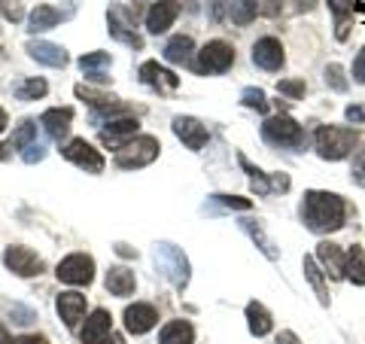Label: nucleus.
<instances>
[{
    "label": "nucleus",
    "instance_id": "f257e3e1",
    "mask_svg": "<svg viewBox=\"0 0 365 344\" xmlns=\"http://www.w3.org/2000/svg\"><path fill=\"white\" fill-rule=\"evenodd\" d=\"M302 220L317 235L338 232L347 220V204L335 192L311 189V192H304V201H302Z\"/></svg>",
    "mask_w": 365,
    "mask_h": 344
},
{
    "label": "nucleus",
    "instance_id": "f03ea898",
    "mask_svg": "<svg viewBox=\"0 0 365 344\" xmlns=\"http://www.w3.org/2000/svg\"><path fill=\"white\" fill-rule=\"evenodd\" d=\"M356 131L353 128H338V125H319L317 134H314V143H317V153L319 158H326V162H341V158H347L353 153V146H356Z\"/></svg>",
    "mask_w": 365,
    "mask_h": 344
},
{
    "label": "nucleus",
    "instance_id": "7ed1b4c3",
    "mask_svg": "<svg viewBox=\"0 0 365 344\" xmlns=\"http://www.w3.org/2000/svg\"><path fill=\"white\" fill-rule=\"evenodd\" d=\"M158 150H162V143H158V137H153V134L131 137V141L122 143V150H116V165L125 171L146 168L158 158Z\"/></svg>",
    "mask_w": 365,
    "mask_h": 344
},
{
    "label": "nucleus",
    "instance_id": "20e7f679",
    "mask_svg": "<svg viewBox=\"0 0 365 344\" xmlns=\"http://www.w3.org/2000/svg\"><path fill=\"white\" fill-rule=\"evenodd\" d=\"M262 137L274 146H289V150H299L304 143V131L302 125L295 122L287 113H277V116H268L265 125H262Z\"/></svg>",
    "mask_w": 365,
    "mask_h": 344
},
{
    "label": "nucleus",
    "instance_id": "39448f33",
    "mask_svg": "<svg viewBox=\"0 0 365 344\" xmlns=\"http://www.w3.org/2000/svg\"><path fill=\"white\" fill-rule=\"evenodd\" d=\"M155 265L162 268V274L177 286V290H186L189 283V259L180 247L174 244H158L155 247Z\"/></svg>",
    "mask_w": 365,
    "mask_h": 344
},
{
    "label": "nucleus",
    "instance_id": "423d86ee",
    "mask_svg": "<svg viewBox=\"0 0 365 344\" xmlns=\"http://www.w3.org/2000/svg\"><path fill=\"white\" fill-rule=\"evenodd\" d=\"M232 64H235V49H232V43H225V40H210V43L198 52L195 71H198V74H225Z\"/></svg>",
    "mask_w": 365,
    "mask_h": 344
},
{
    "label": "nucleus",
    "instance_id": "0eeeda50",
    "mask_svg": "<svg viewBox=\"0 0 365 344\" xmlns=\"http://www.w3.org/2000/svg\"><path fill=\"white\" fill-rule=\"evenodd\" d=\"M61 283H71V286H88L95 280V259L86 256V253H71L67 259L58 262L55 268Z\"/></svg>",
    "mask_w": 365,
    "mask_h": 344
},
{
    "label": "nucleus",
    "instance_id": "6e6552de",
    "mask_svg": "<svg viewBox=\"0 0 365 344\" xmlns=\"http://www.w3.org/2000/svg\"><path fill=\"white\" fill-rule=\"evenodd\" d=\"M4 265L19 274V278H37V274H43V259L34 253L31 247H21V244H13L4 250Z\"/></svg>",
    "mask_w": 365,
    "mask_h": 344
},
{
    "label": "nucleus",
    "instance_id": "1a4fd4ad",
    "mask_svg": "<svg viewBox=\"0 0 365 344\" xmlns=\"http://www.w3.org/2000/svg\"><path fill=\"white\" fill-rule=\"evenodd\" d=\"M61 153H64L67 162H73L76 168L88 171V174H101V171H104V156H101L95 146L86 141V137H73V141L67 143Z\"/></svg>",
    "mask_w": 365,
    "mask_h": 344
},
{
    "label": "nucleus",
    "instance_id": "9d476101",
    "mask_svg": "<svg viewBox=\"0 0 365 344\" xmlns=\"http://www.w3.org/2000/svg\"><path fill=\"white\" fill-rule=\"evenodd\" d=\"M283 61H287V55H283L280 40H274V37L256 40V46H253V64L256 67H262V71H280Z\"/></svg>",
    "mask_w": 365,
    "mask_h": 344
},
{
    "label": "nucleus",
    "instance_id": "9b49d317",
    "mask_svg": "<svg viewBox=\"0 0 365 344\" xmlns=\"http://www.w3.org/2000/svg\"><path fill=\"white\" fill-rule=\"evenodd\" d=\"M155 323H158V311L153 305L134 302L125 308V329H128L131 335H143V332H150Z\"/></svg>",
    "mask_w": 365,
    "mask_h": 344
},
{
    "label": "nucleus",
    "instance_id": "f8f14e48",
    "mask_svg": "<svg viewBox=\"0 0 365 344\" xmlns=\"http://www.w3.org/2000/svg\"><path fill=\"white\" fill-rule=\"evenodd\" d=\"M170 128H174V134L189 146V150L198 153V150H204V146H207V128H204L198 119H192V116H177Z\"/></svg>",
    "mask_w": 365,
    "mask_h": 344
},
{
    "label": "nucleus",
    "instance_id": "ddd939ff",
    "mask_svg": "<svg viewBox=\"0 0 365 344\" xmlns=\"http://www.w3.org/2000/svg\"><path fill=\"white\" fill-rule=\"evenodd\" d=\"M177 16H180L177 0H158V4L150 6V13H146V31L150 34H165L177 21Z\"/></svg>",
    "mask_w": 365,
    "mask_h": 344
},
{
    "label": "nucleus",
    "instance_id": "4468645a",
    "mask_svg": "<svg viewBox=\"0 0 365 344\" xmlns=\"http://www.w3.org/2000/svg\"><path fill=\"white\" fill-rule=\"evenodd\" d=\"M110 335H113V317L104 311V308L91 311V317L86 320L83 332H79V338H83V344H104Z\"/></svg>",
    "mask_w": 365,
    "mask_h": 344
},
{
    "label": "nucleus",
    "instance_id": "2eb2a0df",
    "mask_svg": "<svg viewBox=\"0 0 365 344\" xmlns=\"http://www.w3.org/2000/svg\"><path fill=\"white\" fill-rule=\"evenodd\" d=\"M140 79H143L146 86H153L155 91H174L180 86V76L165 71L158 61H143L140 64Z\"/></svg>",
    "mask_w": 365,
    "mask_h": 344
},
{
    "label": "nucleus",
    "instance_id": "dca6fc26",
    "mask_svg": "<svg viewBox=\"0 0 365 344\" xmlns=\"http://www.w3.org/2000/svg\"><path fill=\"white\" fill-rule=\"evenodd\" d=\"M71 122H73V110L71 107H52V110H46L40 116V125L46 128V134H49L52 141H61V137L71 131Z\"/></svg>",
    "mask_w": 365,
    "mask_h": 344
},
{
    "label": "nucleus",
    "instance_id": "f3484780",
    "mask_svg": "<svg viewBox=\"0 0 365 344\" xmlns=\"http://www.w3.org/2000/svg\"><path fill=\"white\" fill-rule=\"evenodd\" d=\"M28 55L34 61H40L46 67H64L67 64V52L61 49V46H55V43H46V40H31L28 46Z\"/></svg>",
    "mask_w": 365,
    "mask_h": 344
},
{
    "label": "nucleus",
    "instance_id": "a211bd4d",
    "mask_svg": "<svg viewBox=\"0 0 365 344\" xmlns=\"http://www.w3.org/2000/svg\"><path fill=\"white\" fill-rule=\"evenodd\" d=\"M107 125L110 128L101 131V141H104L107 146H116V150H122V137H137V128H140V122H137L134 116L110 119Z\"/></svg>",
    "mask_w": 365,
    "mask_h": 344
},
{
    "label": "nucleus",
    "instance_id": "6ab92c4d",
    "mask_svg": "<svg viewBox=\"0 0 365 344\" xmlns=\"http://www.w3.org/2000/svg\"><path fill=\"white\" fill-rule=\"evenodd\" d=\"M55 308H58V314L64 320V326L67 329H73L79 320L86 317V295H79V293H61L58 295V302H55Z\"/></svg>",
    "mask_w": 365,
    "mask_h": 344
},
{
    "label": "nucleus",
    "instance_id": "aec40b11",
    "mask_svg": "<svg viewBox=\"0 0 365 344\" xmlns=\"http://www.w3.org/2000/svg\"><path fill=\"white\" fill-rule=\"evenodd\" d=\"M317 262H323V268L329 271V278H335V280L344 278L347 253H341L338 244H329V241H323V244L317 247Z\"/></svg>",
    "mask_w": 365,
    "mask_h": 344
},
{
    "label": "nucleus",
    "instance_id": "412c9836",
    "mask_svg": "<svg viewBox=\"0 0 365 344\" xmlns=\"http://www.w3.org/2000/svg\"><path fill=\"white\" fill-rule=\"evenodd\" d=\"M110 64H113L110 52H88V55L79 59V67H83V74L91 79V83H107V79H110L107 76Z\"/></svg>",
    "mask_w": 365,
    "mask_h": 344
},
{
    "label": "nucleus",
    "instance_id": "4be33fe9",
    "mask_svg": "<svg viewBox=\"0 0 365 344\" xmlns=\"http://www.w3.org/2000/svg\"><path fill=\"white\" fill-rule=\"evenodd\" d=\"M134 286H137L134 271H128L125 265H116V268H110V271H107V290H110L113 295H119V299L131 295V293H134Z\"/></svg>",
    "mask_w": 365,
    "mask_h": 344
},
{
    "label": "nucleus",
    "instance_id": "5701e85b",
    "mask_svg": "<svg viewBox=\"0 0 365 344\" xmlns=\"http://www.w3.org/2000/svg\"><path fill=\"white\" fill-rule=\"evenodd\" d=\"M247 326H250V332H253L256 338L268 335V332L274 329V320H271L268 308L262 305V302H250L247 305Z\"/></svg>",
    "mask_w": 365,
    "mask_h": 344
},
{
    "label": "nucleus",
    "instance_id": "b1692460",
    "mask_svg": "<svg viewBox=\"0 0 365 344\" xmlns=\"http://www.w3.org/2000/svg\"><path fill=\"white\" fill-rule=\"evenodd\" d=\"M192 52H195V43L186 34H177V37H170L168 46H165V61L170 64H186L192 61Z\"/></svg>",
    "mask_w": 365,
    "mask_h": 344
},
{
    "label": "nucleus",
    "instance_id": "393cba45",
    "mask_svg": "<svg viewBox=\"0 0 365 344\" xmlns=\"http://www.w3.org/2000/svg\"><path fill=\"white\" fill-rule=\"evenodd\" d=\"M195 341V329L189 320H170L158 335V344H192Z\"/></svg>",
    "mask_w": 365,
    "mask_h": 344
},
{
    "label": "nucleus",
    "instance_id": "a878e982",
    "mask_svg": "<svg viewBox=\"0 0 365 344\" xmlns=\"http://www.w3.org/2000/svg\"><path fill=\"white\" fill-rule=\"evenodd\" d=\"M302 268H304V278H307V283L314 286V293H317L319 305H323V308H329V290H326V278H323V271H319V265H317V256H304Z\"/></svg>",
    "mask_w": 365,
    "mask_h": 344
},
{
    "label": "nucleus",
    "instance_id": "bb28decb",
    "mask_svg": "<svg viewBox=\"0 0 365 344\" xmlns=\"http://www.w3.org/2000/svg\"><path fill=\"white\" fill-rule=\"evenodd\" d=\"M329 9L335 13V37L347 40L350 34V16H353V0H329Z\"/></svg>",
    "mask_w": 365,
    "mask_h": 344
},
{
    "label": "nucleus",
    "instance_id": "cd10ccee",
    "mask_svg": "<svg viewBox=\"0 0 365 344\" xmlns=\"http://www.w3.org/2000/svg\"><path fill=\"white\" fill-rule=\"evenodd\" d=\"M58 21H61V13H58L55 6H37V9L31 13V21H28L31 28H28V31H31V34H43V31L55 28Z\"/></svg>",
    "mask_w": 365,
    "mask_h": 344
},
{
    "label": "nucleus",
    "instance_id": "c85d7f7f",
    "mask_svg": "<svg viewBox=\"0 0 365 344\" xmlns=\"http://www.w3.org/2000/svg\"><path fill=\"white\" fill-rule=\"evenodd\" d=\"M241 228H244V232H247L250 238L256 241V247H259L262 253H265L271 262L277 259V250H274V241L265 235V228H262V223H256V220H241Z\"/></svg>",
    "mask_w": 365,
    "mask_h": 344
},
{
    "label": "nucleus",
    "instance_id": "c756f323",
    "mask_svg": "<svg viewBox=\"0 0 365 344\" xmlns=\"http://www.w3.org/2000/svg\"><path fill=\"white\" fill-rule=\"evenodd\" d=\"M344 278L353 280L356 286H365V253H362V247H350V250H347Z\"/></svg>",
    "mask_w": 365,
    "mask_h": 344
},
{
    "label": "nucleus",
    "instance_id": "7c9ffc66",
    "mask_svg": "<svg viewBox=\"0 0 365 344\" xmlns=\"http://www.w3.org/2000/svg\"><path fill=\"white\" fill-rule=\"evenodd\" d=\"M131 28V21H119V16L116 13H110V34L116 40H122V43H128L131 49H143V37L140 34H134V31H128Z\"/></svg>",
    "mask_w": 365,
    "mask_h": 344
},
{
    "label": "nucleus",
    "instance_id": "2f4dec72",
    "mask_svg": "<svg viewBox=\"0 0 365 344\" xmlns=\"http://www.w3.org/2000/svg\"><path fill=\"white\" fill-rule=\"evenodd\" d=\"M232 21L235 25H250L259 13V0H232Z\"/></svg>",
    "mask_w": 365,
    "mask_h": 344
},
{
    "label": "nucleus",
    "instance_id": "473e14b6",
    "mask_svg": "<svg viewBox=\"0 0 365 344\" xmlns=\"http://www.w3.org/2000/svg\"><path fill=\"white\" fill-rule=\"evenodd\" d=\"M34 137H37V122L34 119H25L16 128V134L9 137V150H28V146L34 143Z\"/></svg>",
    "mask_w": 365,
    "mask_h": 344
},
{
    "label": "nucleus",
    "instance_id": "72a5a7b5",
    "mask_svg": "<svg viewBox=\"0 0 365 344\" xmlns=\"http://www.w3.org/2000/svg\"><path fill=\"white\" fill-rule=\"evenodd\" d=\"M237 162H241V168L250 174V183H253V189H256L259 195H271V192H274L271 180H268L265 174H262V171H259L256 165H250V158H247V156H237Z\"/></svg>",
    "mask_w": 365,
    "mask_h": 344
},
{
    "label": "nucleus",
    "instance_id": "f704fd0d",
    "mask_svg": "<svg viewBox=\"0 0 365 344\" xmlns=\"http://www.w3.org/2000/svg\"><path fill=\"white\" fill-rule=\"evenodd\" d=\"M46 91H49L46 79H25V83L16 86V98L19 101H37V98L46 95Z\"/></svg>",
    "mask_w": 365,
    "mask_h": 344
},
{
    "label": "nucleus",
    "instance_id": "c9c22d12",
    "mask_svg": "<svg viewBox=\"0 0 365 344\" xmlns=\"http://www.w3.org/2000/svg\"><path fill=\"white\" fill-rule=\"evenodd\" d=\"M326 86L332 88V91H347V76H344V67L341 64H329L326 67Z\"/></svg>",
    "mask_w": 365,
    "mask_h": 344
},
{
    "label": "nucleus",
    "instance_id": "e433bc0d",
    "mask_svg": "<svg viewBox=\"0 0 365 344\" xmlns=\"http://www.w3.org/2000/svg\"><path fill=\"white\" fill-rule=\"evenodd\" d=\"M241 101H244V107H250V110L268 113V101H265V91H262V88H244Z\"/></svg>",
    "mask_w": 365,
    "mask_h": 344
},
{
    "label": "nucleus",
    "instance_id": "4c0bfd02",
    "mask_svg": "<svg viewBox=\"0 0 365 344\" xmlns=\"http://www.w3.org/2000/svg\"><path fill=\"white\" fill-rule=\"evenodd\" d=\"M277 91H280V95H287V98H292V101H302L307 86H304V79H280Z\"/></svg>",
    "mask_w": 365,
    "mask_h": 344
},
{
    "label": "nucleus",
    "instance_id": "58836bf2",
    "mask_svg": "<svg viewBox=\"0 0 365 344\" xmlns=\"http://www.w3.org/2000/svg\"><path fill=\"white\" fill-rule=\"evenodd\" d=\"M0 16H4L6 21H21L25 19V9H21V0H0Z\"/></svg>",
    "mask_w": 365,
    "mask_h": 344
},
{
    "label": "nucleus",
    "instance_id": "ea45409f",
    "mask_svg": "<svg viewBox=\"0 0 365 344\" xmlns=\"http://www.w3.org/2000/svg\"><path fill=\"white\" fill-rule=\"evenodd\" d=\"M216 201L222 204V208H232V211H250L253 208V201L250 198H237V195H213Z\"/></svg>",
    "mask_w": 365,
    "mask_h": 344
},
{
    "label": "nucleus",
    "instance_id": "a19ab883",
    "mask_svg": "<svg viewBox=\"0 0 365 344\" xmlns=\"http://www.w3.org/2000/svg\"><path fill=\"white\" fill-rule=\"evenodd\" d=\"M259 13L262 16H280V9H283V0H259Z\"/></svg>",
    "mask_w": 365,
    "mask_h": 344
},
{
    "label": "nucleus",
    "instance_id": "79ce46f5",
    "mask_svg": "<svg viewBox=\"0 0 365 344\" xmlns=\"http://www.w3.org/2000/svg\"><path fill=\"white\" fill-rule=\"evenodd\" d=\"M353 79H356V83H365V46L359 49L356 61H353Z\"/></svg>",
    "mask_w": 365,
    "mask_h": 344
},
{
    "label": "nucleus",
    "instance_id": "37998d69",
    "mask_svg": "<svg viewBox=\"0 0 365 344\" xmlns=\"http://www.w3.org/2000/svg\"><path fill=\"white\" fill-rule=\"evenodd\" d=\"M353 180H356L359 186H365V150L356 156V162H353Z\"/></svg>",
    "mask_w": 365,
    "mask_h": 344
},
{
    "label": "nucleus",
    "instance_id": "c03bdc74",
    "mask_svg": "<svg viewBox=\"0 0 365 344\" xmlns=\"http://www.w3.org/2000/svg\"><path fill=\"white\" fill-rule=\"evenodd\" d=\"M43 156H46V146H43V143H31V146H28V153H25V162L34 165V162H40Z\"/></svg>",
    "mask_w": 365,
    "mask_h": 344
},
{
    "label": "nucleus",
    "instance_id": "a18cd8bd",
    "mask_svg": "<svg viewBox=\"0 0 365 344\" xmlns=\"http://www.w3.org/2000/svg\"><path fill=\"white\" fill-rule=\"evenodd\" d=\"M13 317H16V323H21V326H28V323H34V320H37V317H34V311H28V308H13Z\"/></svg>",
    "mask_w": 365,
    "mask_h": 344
},
{
    "label": "nucleus",
    "instance_id": "49530a36",
    "mask_svg": "<svg viewBox=\"0 0 365 344\" xmlns=\"http://www.w3.org/2000/svg\"><path fill=\"white\" fill-rule=\"evenodd\" d=\"M344 116H347V122H362V125H365V107L350 104V107L344 110Z\"/></svg>",
    "mask_w": 365,
    "mask_h": 344
},
{
    "label": "nucleus",
    "instance_id": "de8ad7c7",
    "mask_svg": "<svg viewBox=\"0 0 365 344\" xmlns=\"http://www.w3.org/2000/svg\"><path fill=\"white\" fill-rule=\"evenodd\" d=\"M277 344H302V341H299V335H295V332H280Z\"/></svg>",
    "mask_w": 365,
    "mask_h": 344
},
{
    "label": "nucleus",
    "instance_id": "09e8293b",
    "mask_svg": "<svg viewBox=\"0 0 365 344\" xmlns=\"http://www.w3.org/2000/svg\"><path fill=\"white\" fill-rule=\"evenodd\" d=\"M16 344H46V338L43 335H25V338H19Z\"/></svg>",
    "mask_w": 365,
    "mask_h": 344
},
{
    "label": "nucleus",
    "instance_id": "8fccbe9b",
    "mask_svg": "<svg viewBox=\"0 0 365 344\" xmlns=\"http://www.w3.org/2000/svg\"><path fill=\"white\" fill-rule=\"evenodd\" d=\"M0 344H16L13 338H9V332H6L4 326H0Z\"/></svg>",
    "mask_w": 365,
    "mask_h": 344
},
{
    "label": "nucleus",
    "instance_id": "3c124183",
    "mask_svg": "<svg viewBox=\"0 0 365 344\" xmlns=\"http://www.w3.org/2000/svg\"><path fill=\"white\" fill-rule=\"evenodd\" d=\"M104 344H125V341H122V335H110Z\"/></svg>",
    "mask_w": 365,
    "mask_h": 344
},
{
    "label": "nucleus",
    "instance_id": "603ef678",
    "mask_svg": "<svg viewBox=\"0 0 365 344\" xmlns=\"http://www.w3.org/2000/svg\"><path fill=\"white\" fill-rule=\"evenodd\" d=\"M4 128H6V113L0 110V131H4Z\"/></svg>",
    "mask_w": 365,
    "mask_h": 344
},
{
    "label": "nucleus",
    "instance_id": "864d4df0",
    "mask_svg": "<svg viewBox=\"0 0 365 344\" xmlns=\"http://www.w3.org/2000/svg\"><path fill=\"white\" fill-rule=\"evenodd\" d=\"M353 9H356V13H365V4H353Z\"/></svg>",
    "mask_w": 365,
    "mask_h": 344
}]
</instances>
